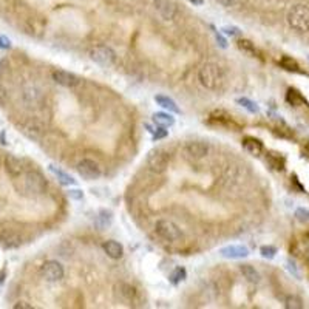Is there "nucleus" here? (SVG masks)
Returning <instances> with one entry per match:
<instances>
[{
	"mask_svg": "<svg viewBox=\"0 0 309 309\" xmlns=\"http://www.w3.org/2000/svg\"><path fill=\"white\" fill-rule=\"evenodd\" d=\"M155 101H156L158 105H161L163 108L172 111V113H181V110H179V107L177 105V102L173 101L172 97H169V96L158 94V96H155Z\"/></svg>",
	"mask_w": 309,
	"mask_h": 309,
	"instance_id": "21",
	"label": "nucleus"
},
{
	"mask_svg": "<svg viewBox=\"0 0 309 309\" xmlns=\"http://www.w3.org/2000/svg\"><path fill=\"white\" fill-rule=\"evenodd\" d=\"M68 196H70V198H73V200H82L84 193H82V190L73 189V190H70V192H68Z\"/></svg>",
	"mask_w": 309,
	"mask_h": 309,
	"instance_id": "36",
	"label": "nucleus"
},
{
	"mask_svg": "<svg viewBox=\"0 0 309 309\" xmlns=\"http://www.w3.org/2000/svg\"><path fill=\"white\" fill-rule=\"evenodd\" d=\"M155 5H156V8L159 11V14L163 16L166 20H170V19L175 17V14H177L175 3L169 2V0H156Z\"/></svg>",
	"mask_w": 309,
	"mask_h": 309,
	"instance_id": "18",
	"label": "nucleus"
},
{
	"mask_svg": "<svg viewBox=\"0 0 309 309\" xmlns=\"http://www.w3.org/2000/svg\"><path fill=\"white\" fill-rule=\"evenodd\" d=\"M49 170L53 172V175L59 179V182H60L62 185H74V184H76V179L71 178V177L68 175V173H65L64 170L57 169L56 166H49Z\"/></svg>",
	"mask_w": 309,
	"mask_h": 309,
	"instance_id": "24",
	"label": "nucleus"
},
{
	"mask_svg": "<svg viewBox=\"0 0 309 309\" xmlns=\"http://www.w3.org/2000/svg\"><path fill=\"white\" fill-rule=\"evenodd\" d=\"M78 173L87 181H93V179H97L101 177V167L93 159H82L81 163L78 164Z\"/></svg>",
	"mask_w": 309,
	"mask_h": 309,
	"instance_id": "8",
	"label": "nucleus"
},
{
	"mask_svg": "<svg viewBox=\"0 0 309 309\" xmlns=\"http://www.w3.org/2000/svg\"><path fill=\"white\" fill-rule=\"evenodd\" d=\"M53 81L62 87H67V88H74V87H78L81 84V79L76 76V74L65 71V70H54Z\"/></svg>",
	"mask_w": 309,
	"mask_h": 309,
	"instance_id": "12",
	"label": "nucleus"
},
{
	"mask_svg": "<svg viewBox=\"0 0 309 309\" xmlns=\"http://www.w3.org/2000/svg\"><path fill=\"white\" fill-rule=\"evenodd\" d=\"M14 308H16V309H33V306H31V305L25 303V302H19L17 305H14Z\"/></svg>",
	"mask_w": 309,
	"mask_h": 309,
	"instance_id": "40",
	"label": "nucleus"
},
{
	"mask_svg": "<svg viewBox=\"0 0 309 309\" xmlns=\"http://www.w3.org/2000/svg\"><path fill=\"white\" fill-rule=\"evenodd\" d=\"M42 277L46 280V281H59L64 278V266H62L60 263L54 262V260H49V262L44 263L42 269Z\"/></svg>",
	"mask_w": 309,
	"mask_h": 309,
	"instance_id": "10",
	"label": "nucleus"
},
{
	"mask_svg": "<svg viewBox=\"0 0 309 309\" xmlns=\"http://www.w3.org/2000/svg\"><path fill=\"white\" fill-rule=\"evenodd\" d=\"M237 102H238L243 108H246L247 111H251V113H258V111H260L258 105H257L254 101H251V99H247V97H240Z\"/></svg>",
	"mask_w": 309,
	"mask_h": 309,
	"instance_id": "30",
	"label": "nucleus"
},
{
	"mask_svg": "<svg viewBox=\"0 0 309 309\" xmlns=\"http://www.w3.org/2000/svg\"><path fill=\"white\" fill-rule=\"evenodd\" d=\"M240 270H241L243 277L247 281H251V283H258L260 281V274H258V270L254 266H251V265H241L240 266Z\"/></svg>",
	"mask_w": 309,
	"mask_h": 309,
	"instance_id": "25",
	"label": "nucleus"
},
{
	"mask_svg": "<svg viewBox=\"0 0 309 309\" xmlns=\"http://www.w3.org/2000/svg\"><path fill=\"white\" fill-rule=\"evenodd\" d=\"M306 238H308V240H309V233H308V235H306Z\"/></svg>",
	"mask_w": 309,
	"mask_h": 309,
	"instance_id": "45",
	"label": "nucleus"
},
{
	"mask_svg": "<svg viewBox=\"0 0 309 309\" xmlns=\"http://www.w3.org/2000/svg\"><path fill=\"white\" fill-rule=\"evenodd\" d=\"M217 41H218L220 46H222V48H226V46H227V44H226V39H224V37H222L221 34H217Z\"/></svg>",
	"mask_w": 309,
	"mask_h": 309,
	"instance_id": "41",
	"label": "nucleus"
},
{
	"mask_svg": "<svg viewBox=\"0 0 309 309\" xmlns=\"http://www.w3.org/2000/svg\"><path fill=\"white\" fill-rule=\"evenodd\" d=\"M185 269H182V267H177L175 270L172 272L170 274V281L173 283V284H178L179 281H182V280H185Z\"/></svg>",
	"mask_w": 309,
	"mask_h": 309,
	"instance_id": "31",
	"label": "nucleus"
},
{
	"mask_svg": "<svg viewBox=\"0 0 309 309\" xmlns=\"http://www.w3.org/2000/svg\"><path fill=\"white\" fill-rule=\"evenodd\" d=\"M266 161L270 169H274L277 172H283L286 169V159L281 153H277V152H269L266 153Z\"/></svg>",
	"mask_w": 309,
	"mask_h": 309,
	"instance_id": "19",
	"label": "nucleus"
},
{
	"mask_svg": "<svg viewBox=\"0 0 309 309\" xmlns=\"http://www.w3.org/2000/svg\"><path fill=\"white\" fill-rule=\"evenodd\" d=\"M0 48L2 49H9L11 48V41L6 36H0Z\"/></svg>",
	"mask_w": 309,
	"mask_h": 309,
	"instance_id": "34",
	"label": "nucleus"
},
{
	"mask_svg": "<svg viewBox=\"0 0 309 309\" xmlns=\"http://www.w3.org/2000/svg\"><path fill=\"white\" fill-rule=\"evenodd\" d=\"M284 306H286L288 309H302L303 300L297 295H289V297H286V300H284Z\"/></svg>",
	"mask_w": 309,
	"mask_h": 309,
	"instance_id": "29",
	"label": "nucleus"
},
{
	"mask_svg": "<svg viewBox=\"0 0 309 309\" xmlns=\"http://www.w3.org/2000/svg\"><path fill=\"white\" fill-rule=\"evenodd\" d=\"M153 122L159 127L167 129V127H172L173 124H175V119H173L169 113H155L153 115Z\"/></svg>",
	"mask_w": 309,
	"mask_h": 309,
	"instance_id": "26",
	"label": "nucleus"
},
{
	"mask_svg": "<svg viewBox=\"0 0 309 309\" xmlns=\"http://www.w3.org/2000/svg\"><path fill=\"white\" fill-rule=\"evenodd\" d=\"M305 152H306V155L309 156V142H306V144H305Z\"/></svg>",
	"mask_w": 309,
	"mask_h": 309,
	"instance_id": "44",
	"label": "nucleus"
},
{
	"mask_svg": "<svg viewBox=\"0 0 309 309\" xmlns=\"http://www.w3.org/2000/svg\"><path fill=\"white\" fill-rule=\"evenodd\" d=\"M102 247H104V252H105L110 258H113V260H119V258H122V255H124V247H122V244H119V243L115 241V240H108V241H105Z\"/></svg>",
	"mask_w": 309,
	"mask_h": 309,
	"instance_id": "20",
	"label": "nucleus"
},
{
	"mask_svg": "<svg viewBox=\"0 0 309 309\" xmlns=\"http://www.w3.org/2000/svg\"><path fill=\"white\" fill-rule=\"evenodd\" d=\"M221 31L224 33V34H227V36H237V34H240V30L235 28V27H224Z\"/></svg>",
	"mask_w": 309,
	"mask_h": 309,
	"instance_id": "35",
	"label": "nucleus"
},
{
	"mask_svg": "<svg viewBox=\"0 0 309 309\" xmlns=\"http://www.w3.org/2000/svg\"><path fill=\"white\" fill-rule=\"evenodd\" d=\"M150 132L153 133V138H155V139H161V138H166V136H167V132H166V130H163V127H161L158 132H155V130H152V129H150Z\"/></svg>",
	"mask_w": 309,
	"mask_h": 309,
	"instance_id": "37",
	"label": "nucleus"
},
{
	"mask_svg": "<svg viewBox=\"0 0 309 309\" xmlns=\"http://www.w3.org/2000/svg\"><path fill=\"white\" fill-rule=\"evenodd\" d=\"M286 101L292 105V107H303L306 105V99L302 96V93L295 88H289L286 93Z\"/></svg>",
	"mask_w": 309,
	"mask_h": 309,
	"instance_id": "22",
	"label": "nucleus"
},
{
	"mask_svg": "<svg viewBox=\"0 0 309 309\" xmlns=\"http://www.w3.org/2000/svg\"><path fill=\"white\" fill-rule=\"evenodd\" d=\"M295 217L299 218L300 221L306 222V221H309V210H308V209H303V207L297 209V210H295Z\"/></svg>",
	"mask_w": 309,
	"mask_h": 309,
	"instance_id": "33",
	"label": "nucleus"
},
{
	"mask_svg": "<svg viewBox=\"0 0 309 309\" xmlns=\"http://www.w3.org/2000/svg\"><path fill=\"white\" fill-rule=\"evenodd\" d=\"M170 156L167 152L156 148V150L150 152L147 156V167L150 169L153 173H164L169 167Z\"/></svg>",
	"mask_w": 309,
	"mask_h": 309,
	"instance_id": "6",
	"label": "nucleus"
},
{
	"mask_svg": "<svg viewBox=\"0 0 309 309\" xmlns=\"http://www.w3.org/2000/svg\"><path fill=\"white\" fill-rule=\"evenodd\" d=\"M288 269L292 272V274H294L297 278H300V274H299V270H297V267H295V263H294V262H289V263H288Z\"/></svg>",
	"mask_w": 309,
	"mask_h": 309,
	"instance_id": "39",
	"label": "nucleus"
},
{
	"mask_svg": "<svg viewBox=\"0 0 309 309\" xmlns=\"http://www.w3.org/2000/svg\"><path fill=\"white\" fill-rule=\"evenodd\" d=\"M90 57L93 62H96L97 65H101L104 68L111 67L116 62V53L110 46H105V45H99V46L91 48Z\"/></svg>",
	"mask_w": 309,
	"mask_h": 309,
	"instance_id": "5",
	"label": "nucleus"
},
{
	"mask_svg": "<svg viewBox=\"0 0 309 309\" xmlns=\"http://www.w3.org/2000/svg\"><path fill=\"white\" fill-rule=\"evenodd\" d=\"M189 2H190V3H193V5H198V6L203 5V0H189Z\"/></svg>",
	"mask_w": 309,
	"mask_h": 309,
	"instance_id": "43",
	"label": "nucleus"
},
{
	"mask_svg": "<svg viewBox=\"0 0 309 309\" xmlns=\"http://www.w3.org/2000/svg\"><path fill=\"white\" fill-rule=\"evenodd\" d=\"M218 3H221L222 6H226V8H230L233 5H237L238 0H218Z\"/></svg>",
	"mask_w": 309,
	"mask_h": 309,
	"instance_id": "38",
	"label": "nucleus"
},
{
	"mask_svg": "<svg viewBox=\"0 0 309 309\" xmlns=\"http://www.w3.org/2000/svg\"><path fill=\"white\" fill-rule=\"evenodd\" d=\"M115 295L121 303L130 306L138 299V291L129 283H118L115 286Z\"/></svg>",
	"mask_w": 309,
	"mask_h": 309,
	"instance_id": "9",
	"label": "nucleus"
},
{
	"mask_svg": "<svg viewBox=\"0 0 309 309\" xmlns=\"http://www.w3.org/2000/svg\"><path fill=\"white\" fill-rule=\"evenodd\" d=\"M241 145H243L244 150L252 156H260L263 153V142L260 139H257V138H252V136L244 138L241 141Z\"/></svg>",
	"mask_w": 309,
	"mask_h": 309,
	"instance_id": "17",
	"label": "nucleus"
},
{
	"mask_svg": "<svg viewBox=\"0 0 309 309\" xmlns=\"http://www.w3.org/2000/svg\"><path fill=\"white\" fill-rule=\"evenodd\" d=\"M289 27L299 33L309 31V6L308 5H294L288 12Z\"/></svg>",
	"mask_w": 309,
	"mask_h": 309,
	"instance_id": "2",
	"label": "nucleus"
},
{
	"mask_svg": "<svg viewBox=\"0 0 309 309\" xmlns=\"http://www.w3.org/2000/svg\"><path fill=\"white\" fill-rule=\"evenodd\" d=\"M23 132L27 133L30 138H34V139H37L39 138V136L42 134V132H44V127L41 126L39 122L37 121H28L27 124H25L23 126Z\"/></svg>",
	"mask_w": 309,
	"mask_h": 309,
	"instance_id": "23",
	"label": "nucleus"
},
{
	"mask_svg": "<svg viewBox=\"0 0 309 309\" xmlns=\"http://www.w3.org/2000/svg\"><path fill=\"white\" fill-rule=\"evenodd\" d=\"M221 257L224 258H230V260H240V258H246L249 255V249L246 246H238V244H232V246H226L220 249Z\"/></svg>",
	"mask_w": 309,
	"mask_h": 309,
	"instance_id": "16",
	"label": "nucleus"
},
{
	"mask_svg": "<svg viewBox=\"0 0 309 309\" xmlns=\"http://www.w3.org/2000/svg\"><path fill=\"white\" fill-rule=\"evenodd\" d=\"M237 45H238V48L241 49V51H244V53H247V54H251V56H257V54H258L255 45H254L251 41L240 39V41L237 42Z\"/></svg>",
	"mask_w": 309,
	"mask_h": 309,
	"instance_id": "28",
	"label": "nucleus"
},
{
	"mask_svg": "<svg viewBox=\"0 0 309 309\" xmlns=\"http://www.w3.org/2000/svg\"><path fill=\"white\" fill-rule=\"evenodd\" d=\"M0 244L6 249H16L22 244V233L16 227L0 229Z\"/></svg>",
	"mask_w": 309,
	"mask_h": 309,
	"instance_id": "7",
	"label": "nucleus"
},
{
	"mask_svg": "<svg viewBox=\"0 0 309 309\" xmlns=\"http://www.w3.org/2000/svg\"><path fill=\"white\" fill-rule=\"evenodd\" d=\"M155 232L161 240L167 243H177L182 238L181 229L170 220H158L155 224Z\"/></svg>",
	"mask_w": 309,
	"mask_h": 309,
	"instance_id": "4",
	"label": "nucleus"
},
{
	"mask_svg": "<svg viewBox=\"0 0 309 309\" xmlns=\"http://www.w3.org/2000/svg\"><path fill=\"white\" fill-rule=\"evenodd\" d=\"M5 101H6V91H5V88L0 87V104H3Z\"/></svg>",
	"mask_w": 309,
	"mask_h": 309,
	"instance_id": "42",
	"label": "nucleus"
},
{
	"mask_svg": "<svg viewBox=\"0 0 309 309\" xmlns=\"http://www.w3.org/2000/svg\"><path fill=\"white\" fill-rule=\"evenodd\" d=\"M198 79L207 90H217L222 84V71L217 64H204L198 73Z\"/></svg>",
	"mask_w": 309,
	"mask_h": 309,
	"instance_id": "3",
	"label": "nucleus"
},
{
	"mask_svg": "<svg viewBox=\"0 0 309 309\" xmlns=\"http://www.w3.org/2000/svg\"><path fill=\"white\" fill-rule=\"evenodd\" d=\"M184 153L190 159H201L209 153V145L203 141H190L185 144Z\"/></svg>",
	"mask_w": 309,
	"mask_h": 309,
	"instance_id": "13",
	"label": "nucleus"
},
{
	"mask_svg": "<svg viewBox=\"0 0 309 309\" xmlns=\"http://www.w3.org/2000/svg\"><path fill=\"white\" fill-rule=\"evenodd\" d=\"M16 179V189L25 196H39L46 190V179L41 172L25 170Z\"/></svg>",
	"mask_w": 309,
	"mask_h": 309,
	"instance_id": "1",
	"label": "nucleus"
},
{
	"mask_svg": "<svg viewBox=\"0 0 309 309\" xmlns=\"http://www.w3.org/2000/svg\"><path fill=\"white\" fill-rule=\"evenodd\" d=\"M280 65L288 70V71H292V73H302V68H300V64L297 62L295 59L289 57V56H283L280 59Z\"/></svg>",
	"mask_w": 309,
	"mask_h": 309,
	"instance_id": "27",
	"label": "nucleus"
},
{
	"mask_svg": "<svg viewBox=\"0 0 309 309\" xmlns=\"http://www.w3.org/2000/svg\"><path fill=\"white\" fill-rule=\"evenodd\" d=\"M5 169H6L9 177L17 178L25 172V164H23V161L20 158H17L14 155H8L5 158Z\"/></svg>",
	"mask_w": 309,
	"mask_h": 309,
	"instance_id": "15",
	"label": "nucleus"
},
{
	"mask_svg": "<svg viewBox=\"0 0 309 309\" xmlns=\"http://www.w3.org/2000/svg\"><path fill=\"white\" fill-rule=\"evenodd\" d=\"M22 97H23V102L27 104V107H41L44 104V93L37 88L34 85H28L23 88V93H22Z\"/></svg>",
	"mask_w": 309,
	"mask_h": 309,
	"instance_id": "11",
	"label": "nucleus"
},
{
	"mask_svg": "<svg viewBox=\"0 0 309 309\" xmlns=\"http://www.w3.org/2000/svg\"><path fill=\"white\" fill-rule=\"evenodd\" d=\"M260 254H262L263 258L270 260V258H274L277 255V247H274V246H263L262 249H260Z\"/></svg>",
	"mask_w": 309,
	"mask_h": 309,
	"instance_id": "32",
	"label": "nucleus"
},
{
	"mask_svg": "<svg viewBox=\"0 0 309 309\" xmlns=\"http://www.w3.org/2000/svg\"><path fill=\"white\" fill-rule=\"evenodd\" d=\"M215 126H221V127H227V129H233V130H240V124L235 122L233 118L226 113V111H214L212 115H210V119H209Z\"/></svg>",
	"mask_w": 309,
	"mask_h": 309,
	"instance_id": "14",
	"label": "nucleus"
}]
</instances>
